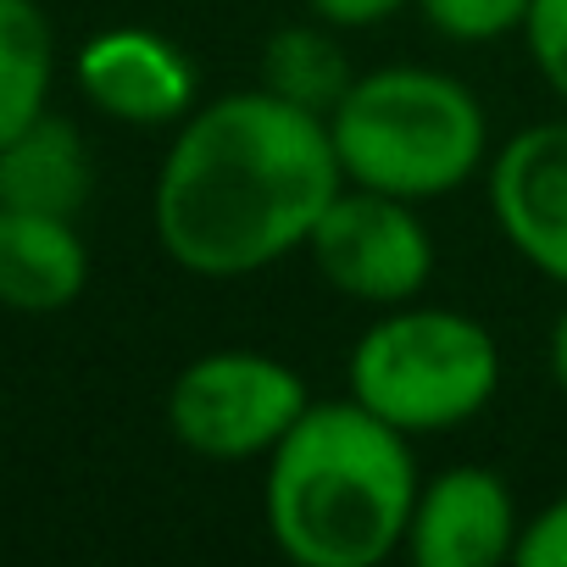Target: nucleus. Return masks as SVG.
<instances>
[{"label":"nucleus","mask_w":567,"mask_h":567,"mask_svg":"<svg viewBox=\"0 0 567 567\" xmlns=\"http://www.w3.org/2000/svg\"><path fill=\"white\" fill-rule=\"evenodd\" d=\"M340 189L329 117L256 84L178 123L151 189V228L173 267L250 278L301 250Z\"/></svg>","instance_id":"nucleus-1"},{"label":"nucleus","mask_w":567,"mask_h":567,"mask_svg":"<svg viewBox=\"0 0 567 567\" xmlns=\"http://www.w3.org/2000/svg\"><path fill=\"white\" fill-rule=\"evenodd\" d=\"M417 484L401 429L351 395L312 401L267 451V534L296 567H379L406 550Z\"/></svg>","instance_id":"nucleus-2"},{"label":"nucleus","mask_w":567,"mask_h":567,"mask_svg":"<svg viewBox=\"0 0 567 567\" xmlns=\"http://www.w3.org/2000/svg\"><path fill=\"white\" fill-rule=\"evenodd\" d=\"M329 140L346 184L401 200H440L489 167L484 101L440 68L357 73L329 112Z\"/></svg>","instance_id":"nucleus-3"},{"label":"nucleus","mask_w":567,"mask_h":567,"mask_svg":"<svg viewBox=\"0 0 567 567\" xmlns=\"http://www.w3.org/2000/svg\"><path fill=\"white\" fill-rule=\"evenodd\" d=\"M351 401L401 434H440L478 417L501 390L495 334L451 307H384L346 362Z\"/></svg>","instance_id":"nucleus-4"},{"label":"nucleus","mask_w":567,"mask_h":567,"mask_svg":"<svg viewBox=\"0 0 567 567\" xmlns=\"http://www.w3.org/2000/svg\"><path fill=\"white\" fill-rule=\"evenodd\" d=\"M312 406L301 373L267 351H206L167 390V429L206 462H256Z\"/></svg>","instance_id":"nucleus-5"},{"label":"nucleus","mask_w":567,"mask_h":567,"mask_svg":"<svg viewBox=\"0 0 567 567\" xmlns=\"http://www.w3.org/2000/svg\"><path fill=\"white\" fill-rule=\"evenodd\" d=\"M307 250L312 267L329 278V290L379 312L417 301L434 278V234L417 217V200L362 184H346L329 200Z\"/></svg>","instance_id":"nucleus-6"},{"label":"nucleus","mask_w":567,"mask_h":567,"mask_svg":"<svg viewBox=\"0 0 567 567\" xmlns=\"http://www.w3.org/2000/svg\"><path fill=\"white\" fill-rule=\"evenodd\" d=\"M484 173L506 245L567 290V117L517 128Z\"/></svg>","instance_id":"nucleus-7"},{"label":"nucleus","mask_w":567,"mask_h":567,"mask_svg":"<svg viewBox=\"0 0 567 567\" xmlns=\"http://www.w3.org/2000/svg\"><path fill=\"white\" fill-rule=\"evenodd\" d=\"M517 501L495 467L456 462L417 484L406 556L417 567H501L517 556Z\"/></svg>","instance_id":"nucleus-8"},{"label":"nucleus","mask_w":567,"mask_h":567,"mask_svg":"<svg viewBox=\"0 0 567 567\" xmlns=\"http://www.w3.org/2000/svg\"><path fill=\"white\" fill-rule=\"evenodd\" d=\"M84 101L128 128H173L195 112V68L156 29H101L73 56Z\"/></svg>","instance_id":"nucleus-9"},{"label":"nucleus","mask_w":567,"mask_h":567,"mask_svg":"<svg viewBox=\"0 0 567 567\" xmlns=\"http://www.w3.org/2000/svg\"><path fill=\"white\" fill-rule=\"evenodd\" d=\"M90 284V245L79 217L0 206V307L23 318L68 312Z\"/></svg>","instance_id":"nucleus-10"},{"label":"nucleus","mask_w":567,"mask_h":567,"mask_svg":"<svg viewBox=\"0 0 567 567\" xmlns=\"http://www.w3.org/2000/svg\"><path fill=\"white\" fill-rule=\"evenodd\" d=\"M95 189V162L84 134L45 112L23 134L0 145V206L23 212H51V217H79Z\"/></svg>","instance_id":"nucleus-11"},{"label":"nucleus","mask_w":567,"mask_h":567,"mask_svg":"<svg viewBox=\"0 0 567 567\" xmlns=\"http://www.w3.org/2000/svg\"><path fill=\"white\" fill-rule=\"evenodd\" d=\"M56 34L40 0H0V145L51 112Z\"/></svg>","instance_id":"nucleus-12"},{"label":"nucleus","mask_w":567,"mask_h":567,"mask_svg":"<svg viewBox=\"0 0 567 567\" xmlns=\"http://www.w3.org/2000/svg\"><path fill=\"white\" fill-rule=\"evenodd\" d=\"M351 62L340 51L334 34L323 29H278L261 51V90L296 101L318 117H329L340 106V95L351 90Z\"/></svg>","instance_id":"nucleus-13"},{"label":"nucleus","mask_w":567,"mask_h":567,"mask_svg":"<svg viewBox=\"0 0 567 567\" xmlns=\"http://www.w3.org/2000/svg\"><path fill=\"white\" fill-rule=\"evenodd\" d=\"M417 12L451 45H495L506 34H523L528 0H417Z\"/></svg>","instance_id":"nucleus-14"},{"label":"nucleus","mask_w":567,"mask_h":567,"mask_svg":"<svg viewBox=\"0 0 567 567\" xmlns=\"http://www.w3.org/2000/svg\"><path fill=\"white\" fill-rule=\"evenodd\" d=\"M523 45H528V62L539 68L545 90L556 101H567V0H528Z\"/></svg>","instance_id":"nucleus-15"},{"label":"nucleus","mask_w":567,"mask_h":567,"mask_svg":"<svg viewBox=\"0 0 567 567\" xmlns=\"http://www.w3.org/2000/svg\"><path fill=\"white\" fill-rule=\"evenodd\" d=\"M523 567H567V495H556L545 512H534L517 534V556Z\"/></svg>","instance_id":"nucleus-16"},{"label":"nucleus","mask_w":567,"mask_h":567,"mask_svg":"<svg viewBox=\"0 0 567 567\" xmlns=\"http://www.w3.org/2000/svg\"><path fill=\"white\" fill-rule=\"evenodd\" d=\"M307 7L323 29H373L395 18L401 7H412V0H307Z\"/></svg>","instance_id":"nucleus-17"},{"label":"nucleus","mask_w":567,"mask_h":567,"mask_svg":"<svg viewBox=\"0 0 567 567\" xmlns=\"http://www.w3.org/2000/svg\"><path fill=\"white\" fill-rule=\"evenodd\" d=\"M550 379H556V390L567 395V307H561V318H556V329H550Z\"/></svg>","instance_id":"nucleus-18"}]
</instances>
